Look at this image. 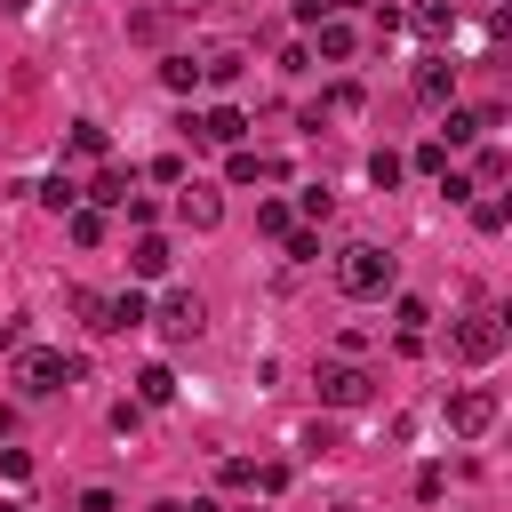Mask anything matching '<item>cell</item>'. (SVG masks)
I'll return each mask as SVG.
<instances>
[{
	"label": "cell",
	"instance_id": "cell-1",
	"mask_svg": "<svg viewBox=\"0 0 512 512\" xmlns=\"http://www.w3.org/2000/svg\"><path fill=\"white\" fill-rule=\"evenodd\" d=\"M336 288H344V296H384V288H392V256H384L376 240L336 248Z\"/></svg>",
	"mask_w": 512,
	"mask_h": 512
},
{
	"label": "cell",
	"instance_id": "cell-2",
	"mask_svg": "<svg viewBox=\"0 0 512 512\" xmlns=\"http://www.w3.org/2000/svg\"><path fill=\"white\" fill-rule=\"evenodd\" d=\"M16 376H24V392H72V384L88 376V360H80V352H48V344H32V352L16 360Z\"/></svg>",
	"mask_w": 512,
	"mask_h": 512
},
{
	"label": "cell",
	"instance_id": "cell-3",
	"mask_svg": "<svg viewBox=\"0 0 512 512\" xmlns=\"http://www.w3.org/2000/svg\"><path fill=\"white\" fill-rule=\"evenodd\" d=\"M152 328H160L168 344H192V336L208 328V312H200V296H192V288H168V296H160V312H152Z\"/></svg>",
	"mask_w": 512,
	"mask_h": 512
},
{
	"label": "cell",
	"instance_id": "cell-4",
	"mask_svg": "<svg viewBox=\"0 0 512 512\" xmlns=\"http://www.w3.org/2000/svg\"><path fill=\"white\" fill-rule=\"evenodd\" d=\"M312 384H320V400H328V408H360V400L376 392V376H368V368H352V360H320V376H312Z\"/></svg>",
	"mask_w": 512,
	"mask_h": 512
},
{
	"label": "cell",
	"instance_id": "cell-5",
	"mask_svg": "<svg viewBox=\"0 0 512 512\" xmlns=\"http://www.w3.org/2000/svg\"><path fill=\"white\" fill-rule=\"evenodd\" d=\"M488 424H496V392H488V384L448 392V432H464V440H472V432H488Z\"/></svg>",
	"mask_w": 512,
	"mask_h": 512
},
{
	"label": "cell",
	"instance_id": "cell-6",
	"mask_svg": "<svg viewBox=\"0 0 512 512\" xmlns=\"http://www.w3.org/2000/svg\"><path fill=\"white\" fill-rule=\"evenodd\" d=\"M448 352H456V360H496V352H504V328H496V320L480 312V320L448 328Z\"/></svg>",
	"mask_w": 512,
	"mask_h": 512
},
{
	"label": "cell",
	"instance_id": "cell-7",
	"mask_svg": "<svg viewBox=\"0 0 512 512\" xmlns=\"http://www.w3.org/2000/svg\"><path fill=\"white\" fill-rule=\"evenodd\" d=\"M176 216H184L192 232H216V224H224V192H216V184H184V192H176Z\"/></svg>",
	"mask_w": 512,
	"mask_h": 512
},
{
	"label": "cell",
	"instance_id": "cell-8",
	"mask_svg": "<svg viewBox=\"0 0 512 512\" xmlns=\"http://www.w3.org/2000/svg\"><path fill=\"white\" fill-rule=\"evenodd\" d=\"M184 128H192V136H200V144H232V152H240V128H248V120H240V112H232V104H216V112H208V120H184Z\"/></svg>",
	"mask_w": 512,
	"mask_h": 512
},
{
	"label": "cell",
	"instance_id": "cell-9",
	"mask_svg": "<svg viewBox=\"0 0 512 512\" xmlns=\"http://www.w3.org/2000/svg\"><path fill=\"white\" fill-rule=\"evenodd\" d=\"M144 320H152V304H144L136 288H120V296H104V328H112V336H128V328H144Z\"/></svg>",
	"mask_w": 512,
	"mask_h": 512
},
{
	"label": "cell",
	"instance_id": "cell-10",
	"mask_svg": "<svg viewBox=\"0 0 512 512\" xmlns=\"http://www.w3.org/2000/svg\"><path fill=\"white\" fill-rule=\"evenodd\" d=\"M192 64H200V80H240V64H248V56H240V40H216V48H200Z\"/></svg>",
	"mask_w": 512,
	"mask_h": 512
},
{
	"label": "cell",
	"instance_id": "cell-11",
	"mask_svg": "<svg viewBox=\"0 0 512 512\" xmlns=\"http://www.w3.org/2000/svg\"><path fill=\"white\" fill-rule=\"evenodd\" d=\"M224 176H232V184H256V176L272 184V176H288V160H272V152H232V160H224Z\"/></svg>",
	"mask_w": 512,
	"mask_h": 512
},
{
	"label": "cell",
	"instance_id": "cell-12",
	"mask_svg": "<svg viewBox=\"0 0 512 512\" xmlns=\"http://www.w3.org/2000/svg\"><path fill=\"white\" fill-rule=\"evenodd\" d=\"M168 256H176V248H168L160 232H144V240L128 248V272H136V280H160V272H168Z\"/></svg>",
	"mask_w": 512,
	"mask_h": 512
},
{
	"label": "cell",
	"instance_id": "cell-13",
	"mask_svg": "<svg viewBox=\"0 0 512 512\" xmlns=\"http://www.w3.org/2000/svg\"><path fill=\"white\" fill-rule=\"evenodd\" d=\"M448 88H456V64H448V56H424V64H416V96H424V104H440Z\"/></svg>",
	"mask_w": 512,
	"mask_h": 512
},
{
	"label": "cell",
	"instance_id": "cell-14",
	"mask_svg": "<svg viewBox=\"0 0 512 512\" xmlns=\"http://www.w3.org/2000/svg\"><path fill=\"white\" fill-rule=\"evenodd\" d=\"M88 192H96V208H128V192H136V176H128V168H104V176H96Z\"/></svg>",
	"mask_w": 512,
	"mask_h": 512
},
{
	"label": "cell",
	"instance_id": "cell-15",
	"mask_svg": "<svg viewBox=\"0 0 512 512\" xmlns=\"http://www.w3.org/2000/svg\"><path fill=\"white\" fill-rule=\"evenodd\" d=\"M136 400H144V408H160V400H176V376H168V368L152 360V368L136 376Z\"/></svg>",
	"mask_w": 512,
	"mask_h": 512
},
{
	"label": "cell",
	"instance_id": "cell-16",
	"mask_svg": "<svg viewBox=\"0 0 512 512\" xmlns=\"http://www.w3.org/2000/svg\"><path fill=\"white\" fill-rule=\"evenodd\" d=\"M448 24H456V8H448V0H424V8H416V32H432V40H448Z\"/></svg>",
	"mask_w": 512,
	"mask_h": 512
},
{
	"label": "cell",
	"instance_id": "cell-17",
	"mask_svg": "<svg viewBox=\"0 0 512 512\" xmlns=\"http://www.w3.org/2000/svg\"><path fill=\"white\" fill-rule=\"evenodd\" d=\"M320 56H336V64H344V56H352V24H336V16H320Z\"/></svg>",
	"mask_w": 512,
	"mask_h": 512
},
{
	"label": "cell",
	"instance_id": "cell-18",
	"mask_svg": "<svg viewBox=\"0 0 512 512\" xmlns=\"http://www.w3.org/2000/svg\"><path fill=\"white\" fill-rule=\"evenodd\" d=\"M320 112H336V120H352V112H360V88H352V80H336V88H328V104H320ZM320 112H312V128H320Z\"/></svg>",
	"mask_w": 512,
	"mask_h": 512
},
{
	"label": "cell",
	"instance_id": "cell-19",
	"mask_svg": "<svg viewBox=\"0 0 512 512\" xmlns=\"http://www.w3.org/2000/svg\"><path fill=\"white\" fill-rule=\"evenodd\" d=\"M40 200H48L56 216H72V208H80V184H72V176H48V184H40Z\"/></svg>",
	"mask_w": 512,
	"mask_h": 512
},
{
	"label": "cell",
	"instance_id": "cell-20",
	"mask_svg": "<svg viewBox=\"0 0 512 512\" xmlns=\"http://www.w3.org/2000/svg\"><path fill=\"white\" fill-rule=\"evenodd\" d=\"M64 224H72V240H80V248H96V240H104V208H72Z\"/></svg>",
	"mask_w": 512,
	"mask_h": 512
},
{
	"label": "cell",
	"instance_id": "cell-21",
	"mask_svg": "<svg viewBox=\"0 0 512 512\" xmlns=\"http://www.w3.org/2000/svg\"><path fill=\"white\" fill-rule=\"evenodd\" d=\"M104 144H112V136H104L96 120H80V128H72V152H80V160H104Z\"/></svg>",
	"mask_w": 512,
	"mask_h": 512
},
{
	"label": "cell",
	"instance_id": "cell-22",
	"mask_svg": "<svg viewBox=\"0 0 512 512\" xmlns=\"http://www.w3.org/2000/svg\"><path fill=\"white\" fill-rule=\"evenodd\" d=\"M256 232H272V240H288V232H296V216H288L280 200H264V208H256Z\"/></svg>",
	"mask_w": 512,
	"mask_h": 512
},
{
	"label": "cell",
	"instance_id": "cell-23",
	"mask_svg": "<svg viewBox=\"0 0 512 512\" xmlns=\"http://www.w3.org/2000/svg\"><path fill=\"white\" fill-rule=\"evenodd\" d=\"M72 312H80L96 336H112V328H104V296H96V288H72Z\"/></svg>",
	"mask_w": 512,
	"mask_h": 512
},
{
	"label": "cell",
	"instance_id": "cell-24",
	"mask_svg": "<svg viewBox=\"0 0 512 512\" xmlns=\"http://www.w3.org/2000/svg\"><path fill=\"white\" fill-rule=\"evenodd\" d=\"M160 80H168V88H176V96H184V88H192V80H200V64H192V56H168V64H160Z\"/></svg>",
	"mask_w": 512,
	"mask_h": 512
},
{
	"label": "cell",
	"instance_id": "cell-25",
	"mask_svg": "<svg viewBox=\"0 0 512 512\" xmlns=\"http://www.w3.org/2000/svg\"><path fill=\"white\" fill-rule=\"evenodd\" d=\"M416 168H424V176H448V144L424 136V144H416Z\"/></svg>",
	"mask_w": 512,
	"mask_h": 512
},
{
	"label": "cell",
	"instance_id": "cell-26",
	"mask_svg": "<svg viewBox=\"0 0 512 512\" xmlns=\"http://www.w3.org/2000/svg\"><path fill=\"white\" fill-rule=\"evenodd\" d=\"M216 480H224V488H256V464H248V456H224V472H216Z\"/></svg>",
	"mask_w": 512,
	"mask_h": 512
},
{
	"label": "cell",
	"instance_id": "cell-27",
	"mask_svg": "<svg viewBox=\"0 0 512 512\" xmlns=\"http://www.w3.org/2000/svg\"><path fill=\"white\" fill-rule=\"evenodd\" d=\"M368 176H376V184L392 192V184H400V152H376V160H368Z\"/></svg>",
	"mask_w": 512,
	"mask_h": 512
},
{
	"label": "cell",
	"instance_id": "cell-28",
	"mask_svg": "<svg viewBox=\"0 0 512 512\" xmlns=\"http://www.w3.org/2000/svg\"><path fill=\"white\" fill-rule=\"evenodd\" d=\"M504 168H512V152H496V144H488V152H480V184H504Z\"/></svg>",
	"mask_w": 512,
	"mask_h": 512
},
{
	"label": "cell",
	"instance_id": "cell-29",
	"mask_svg": "<svg viewBox=\"0 0 512 512\" xmlns=\"http://www.w3.org/2000/svg\"><path fill=\"white\" fill-rule=\"evenodd\" d=\"M472 224L480 232H504V200H472Z\"/></svg>",
	"mask_w": 512,
	"mask_h": 512
},
{
	"label": "cell",
	"instance_id": "cell-30",
	"mask_svg": "<svg viewBox=\"0 0 512 512\" xmlns=\"http://www.w3.org/2000/svg\"><path fill=\"white\" fill-rule=\"evenodd\" d=\"M136 424H144V400H120V408H112V432H120V440H128V432H136Z\"/></svg>",
	"mask_w": 512,
	"mask_h": 512
},
{
	"label": "cell",
	"instance_id": "cell-31",
	"mask_svg": "<svg viewBox=\"0 0 512 512\" xmlns=\"http://www.w3.org/2000/svg\"><path fill=\"white\" fill-rule=\"evenodd\" d=\"M440 488H448V472H440V464H424V472H416V496H424V504H440Z\"/></svg>",
	"mask_w": 512,
	"mask_h": 512
},
{
	"label": "cell",
	"instance_id": "cell-32",
	"mask_svg": "<svg viewBox=\"0 0 512 512\" xmlns=\"http://www.w3.org/2000/svg\"><path fill=\"white\" fill-rule=\"evenodd\" d=\"M160 8H168V16H200L208 0H160Z\"/></svg>",
	"mask_w": 512,
	"mask_h": 512
},
{
	"label": "cell",
	"instance_id": "cell-33",
	"mask_svg": "<svg viewBox=\"0 0 512 512\" xmlns=\"http://www.w3.org/2000/svg\"><path fill=\"white\" fill-rule=\"evenodd\" d=\"M328 512H368V504H360V496H344V504H328Z\"/></svg>",
	"mask_w": 512,
	"mask_h": 512
},
{
	"label": "cell",
	"instance_id": "cell-34",
	"mask_svg": "<svg viewBox=\"0 0 512 512\" xmlns=\"http://www.w3.org/2000/svg\"><path fill=\"white\" fill-rule=\"evenodd\" d=\"M16 8H24V0H0V16H16Z\"/></svg>",
	"mask_w": 512,
	"mask_h": 512
},
{
	"label": "cell",
	"instance_id": "cell-35",
	"mask_svg": "<svg viewBox=\"0 0 512 512\" xmlns=\"http://www.w3.org/2000/svg\"><path fill=\"white\" fill-rule=\"evenodd\" d=\"M152 512H184V504H152Z\"/></svg>",
	"mask_w": 512,
	"mask_h": 512
},
{
	"label": "cell",
	"instance_id": "cell-36",
	"mask_svg": "<svg viewBox=\"0 0 512 512\" xmlns=\"http://www.w3.org/2000/svg\"><path fill=\"white\" fill-rule=\"evenodd\" d=\"M320 8H352V0H320Z\"/></svg>",
	"mask_w": 512,
	"mask_h": 512
},
{
	"label": "cell",
	"instance_id": "cell-37",
	"mask_svg": "<svg viewBox=\"0 0 512 512\" xmlns=\"http://www.w3.org/2000/svg\"><path fill=\"white\" fill-rule=\"evenodd\" d=\"M0 512H24V504H0Z\"/></svg>",
	"mask_w": 512,
	"mask_h": 512
}]
</instances>
